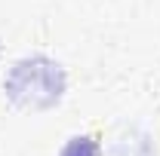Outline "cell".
<instances>
[{
    "label": "cell",
    "instance_id": "cell-1",
    "mask_svg": "<svg viewBox=\"0 0 160 156\" xmlns=\"http://www.w3.org/2000/svg\"><path fill=\"white\" fill-rule=\"evenodd\" d=\"M3 89L19 107H52L65 92V71L46 55H31L12 64Z\"/></svg>",
    "mask_w": 160,
    "mask_h": 156
},
{
    "label": "cell",
    "instance_id": "cell-2",
    "mask_svg": "<svg viewBox=\"0 0 160 156\" xmlns=\"http://www.w3.org/2000/svg\"><path fill=\"white\" fill-rule=\"evenodd\" d=\"M59 156H102V147L92 135H74L65 141Z\"/></svg>",
    "mask_w": 160,
    "mask_h": 156
}]
</instances>
